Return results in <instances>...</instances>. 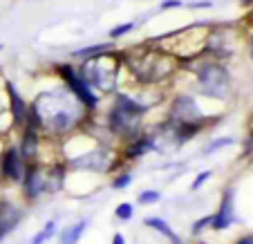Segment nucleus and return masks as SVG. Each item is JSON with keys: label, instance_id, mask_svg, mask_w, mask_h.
Listing matches in <instances>:
<instances>
[{"label": "nucleus", "instance_id": "nucleus-1", "mask_svg": "<svg viewBox=\"0 0 253 244\" xmlns=\"http://www.w3.org/2000/svg\"><path fill=\"white\" fill-rule=\"evenodd\" d=\"M85 106L70 90H45L34 99L29 110L34 125L52 134L70 132L83 121Z\"/></svg>", "mask_w": 253, "mask_h": 244}, {"label": "nucleus", "instance_id": "nucleus-2", "mask_svg": "<svg viewBox=\"0 0 253 244\" xmlns=\"http://www.w3.org/2000/svg\"><path fill=\"white\" fill-rule=\"evenodd\" d=\"M126 61L130 65V72L146 85L166 81L177 67L175 58L162 49H141V52L130 54Z\"/></svg>", "mask_w": 253, "mask_h": 244}, {"label": "nucleus", "instance_id": "nucleus-3", "mask_svg": "<svg viewBox=\"0 0 253 244\" xmlns=\"http://www.w3.org/2000/svg\"><path fill=\"white\" fill-rule=\"evenodd\" d=\"M146 110H148V106L134 101L132 96L117 94L115 103H112L110 112H108V128L117 137L132 141L139 134V130H141V117L146 115Z\"/></svg>", "mask_w": 253, "mask_h": 244}, {"label": "nucleus", "instance_id": "nucleus-4", "mask_svg": "<svg viewBox=\"0 0 253 244\" xmlns=\"http://www.w3.org/2000/svg\"><path fill=\"white\" fill-rule=\"evenodd\" d=\"M63 182H65L63 166H56V163H49V166H45V163H29L23 177V191L29 200H36L41 195H49V193L61 191Z\"/></svg>", "mask_w": 253, "mask_h": 244}, {"label": "nucleus", "instance_id": "nucleus-5", "mask_svg": "<svg viewBox=\"0 0 253 244\" xmlns=\"http://www.w3.org/2000/svg\"><path fill=\"white\" fill-rule=\"evenodd\" d=\"M79 72L92 90L112 92L117 87V79H119V58L110 52L96 54L83 63Z\"/></svg>", "mask_w": 253, "mask_h": 244}, {"label": "nucleus", "instance_id": "nucleus-6", "mask_svg": "<svg viewBox=\"0 0 253 244\" xmlns=\"http://www.w3.org/2000/svg\"><path fill=\"white\" fill-rule=\"evenodd\" d=\"M197 87L211 99H226L231 94V77L217 63H204L197 70Z\"/></svg>", "mask_w": 253, "mask_h": 244}, {"label": "nucleus", "instance_id": "nucleus-7", "mask_svg": "<svg viewBox=\"0 0 253 244\" xmlns=\"http://www.w3.org/2000/svg\"><path fill=\"white\" fill-rule=\"evenodd\" d=\"M58 74L65 79L67 90L77 96V99L81 101L85 108H92V110H94L96 103H99V96H96L94 90H92V87L85 83V79L81 77V72H79V70H74V67H70V65H58Z\"/></svg>", "mask_w": 253, "mask_h": 244}, {"label": "nucleus", "instance_id": "nucleus-8", "mask_svg": "<svg viewBox=\"0 0 253 244\" xmlns=\"http://www.w3.org/2000/svg\"><path fill=\"white\" fill-rule=\"evenodd\" d=\"M168 121H170V123H179V125H200V128H202V123H204L200 106H197L195 99L188 94H182L175 99Z\"/></svg>", "mask_w": 253, "mask_h": 244}, {"label": "nucleus", "instance_id": "nucleus-9", "mask_svg": "<svg viewBox=\"0 0 253 244\" xmlns=\"http://www.w3.org/2000/svg\"><path fill=\"white\" fill-rule=\"evenodd\" d=\"M25 170H27V159L20 155L18 148H7L0 157V175L9 182H23Z\"/></svg>", "mask_w": 253, "mask_h": 244}, {"label": "nucleus", "instance_id": "nucleus-10", "mask_svg": "<svg viewBox=\"0 0 253 244\" xmlns=\"http://www.w3.org/2000/svg\"><path fill=\"white\" fill-rule=\"evenodd\" d=\"M235 195L233 188H226L224 195H222V202L217 206V211L211 215V229L213 231H226L229 226L235 224Z\"/></svg>", "mask_w": 253, "mask_h": 244}, {"label": "nucleus", "instance_id": "nucleus-11", "mask_svg": "<svg viewBox=\"0 0 253 244\" xmlns=\"http://www.w3.org/2000/svg\"><path fill=\"white\" fill-rule=\"evenodd\" d=\"M110 150L105 148H94L90 153L81 155V157H74L72 159V166L79 168V170H92V172H105L110 170L112 162H110Z\"/></svg>", "mask_w": 253, "mask_h": 244}, {"label": "nucleus", "instance_id": "nucleus-12", "mask_svg": "<svg viewBox=\"0 0 253 244\" xmlns=\"http://www.w3.org/2000/svg\"><path fill=\"white\" fill-rule=\"evenodd\" d=\"M23 222V211L9 200H0V242Z\"/></svg>", "mask_w": 253, "mask_h": 244}, {"label": "nucleus", "instance_id": "nucleus-13", "mask_svg": "<svg viewBox=\"0 0 253 244\" xmlns=\"http://www.w3.org/2000/svg\"><path fill=\"white\" fill-rule=\"evenodd\" d=\"M7 94H9V99H11V117H14V123L18 125V128H25V125L32 121V117H29V108L25 106L23 96L16 92L14 85H7Z\"/></svg>", "mask_w": 253, "mask_h": 244}, {"label": "nucleus", "instance_id": "nucleus-14", "mask_svg": "<svg viewBox=\"0 0 253 244\" xmlns=\"http://www.w3.org/2000/svg\"><path fill=\"white\" fill-rule=\"evenodd\" d=\"M143 224L150 226V229H155L157 233H162L164 238H168L172 244H182V238H179V235L170 229V224H168L164 217H146V220H143Z\"/></svg>", "mask_w": 253, "mask_h": 244}, {"label": "nucleus", "instance_id": "nucleus-15", "mask_svg": "<svg viewBox=\"0 0 253 244\" xmlns=\"http://www.w3.org/2000/svg\"><path fill=\"white\" fill-rule=\"evenodd\" d=\"M85 229H87V220H81V222H77V224L67 226L65 231H61L58 242L61 244H79V240L83 238V231Z\"/></svg>", "mask_w": 253, "mask_h": 244}, {"label": "nucleus", "instance_id": "nucleus-16", "mask_svg": "<svg viewBox=\"0 0 253 244\" xmlns=\"http://www.w3.org/2000/svg\"><path fill=\"white\" fill-rule=\"evenodd\" d=\"M56 226H58V222L56 220H49L47 224L43 226V229L39 231V233L32 238V242L29 244H45V242H49V240L54 238V233H56Z\"/></svg>", "mask_w": 253, "mask_h": 244}, {"label": "nucleus", "instance_id": "nucleus-17", "mask_svg": "<svg viewBox=\"0 0 253 244\" xmlns=\"http://www.w3.org/2000/svg\"><path fill=\"white\" fill-rule=\"evenodd\" d=\"M134 206L132 204H128V202H124V204H119L115 208V215H117V220H132V215H134Z\"/></svg>", "mask_w": 253, "mask_h": 244}, {"label": "nucleus", "instance_id": "nucleus-18", "mask_svg": "<svg viewBox=\"0 0 253 244\" xmlns=\"http://www.w3.org/2000/svg\"><path fill=\"white\" fill-rule=\"evenodd\" d=\"M162 200V195H159V191H141L139 193V204H157V202Z\"/></svg>", "mask_w": 253, "mask_h": 244}, {"label": "nucleus", "instance_id": "nucleus-19", "mask_svg": "<svg viewBox=\"0 0 253 244\" xmlns=\"http://www.w3.org/2000/svg\"><path fill=\"white\" fill-rule=\"evenodd\" d=\"M130 184H132V175H128V172H124V175H119V177L112 182V188H117V191H121V188H128Z\"/></svg>", "mask_w": 253, "mask_h": 244}, {"label": "nucleus", "instance_id": "nucleus-20", "mask_svg": "<svg viewBox=\"0 0 253 244\" xmlns=\"http://www.w3.org/2000/svg\"><path fill=\"white\" fill-rule=\"evenodd\" d=\"M206 226H211V215H204L202 220H197L195 224H193V229H191V233L193 235H197V233H202V231L206 229Z\"/></svg>", "mask_w": 253, "mask_h": 244}, {"label": "nucleus", "instance_id": "nucleus-21", "mask_svg": "<svg viewBox=\"0 0 253 244\" xmlns=\"http://www.w3.org/2000/svg\"><path fill=\"white\" fill-rule=\"evenodd\" d=\"M233 144V139H217L215 144H211L209 148H206V153H215V150H220V148H226V146Z\"/></svg>", "mask_w": 253, "mask_h": 244}, {"label": "nucleus", "instance_id": "nucleus-22", "mask_svg": "<svg viewBox=\"0 0 253 244\" xmlns=\"http://www.w3.org/2000/svg\"><path fill=\"white\" fill-rule=\"evenodd\" d=\"M211 177V170H204V172H200V175H197L195 177V182L191 184V191H197V188L202 186V184H206V179Z\"/></svg>", "mask_w": 253, "mask_h": 244}, {"label": "nucleus", "instance_id": "nucleus-23", "mask_svg": "<svg viewBox=\"0 0 253 244\" xmlns=\"http://www.w3.org/2000/svg\"><path fill=\"white\" fill-rule=\"evenodd\" d=\"M132 27H134L132 23H124V25H119V27H115V29H112V32H110V36H112V39H117V36H124V34H126V32H130V29H132Z\"/></svg>", "mask_w": 253, "mask_h": 244}, {"label": "nucleus", "instance_id": "nucleus-24", "mask_svg": "<svg viewBox=\"0 0 253 244\" xmlns=\"http://www.w3.org/2000/svg\"><path fill=\"white\" fill-rule=\"evenodd\" d=\"M110 244H126V238L121 233H115V235H112V242Z\"/></svg>", "mask_w": 253, "mask_h": 244}, {"label": "nucleus", "instance_id": "nucleus-25", "mask_svg": "<svg viewBox=\"0 0 253 244\" xmlns=\"http://www.w3.org/2000/svg\"><path fill=\"white\" fill-rule=\"evenodd\" d=\"M238 244H253V235H244L242 240H238Z\"/></svg>", "mask_w": 253, "mask_h": 244}, {"label": "nucleus", "instance_id": "nucleus-26", "mask_svg": "<svg viewBox=\"0 0 253 244\" xmlns=\"http://www.w3.org/2000/svg\"><path fill=\"white\" fill-rule=\"evenodd\" d=\"M200 244H206V242H200Z\"/></svg>", "mask_w": 253, "mask_h": 244}]
</instances>
